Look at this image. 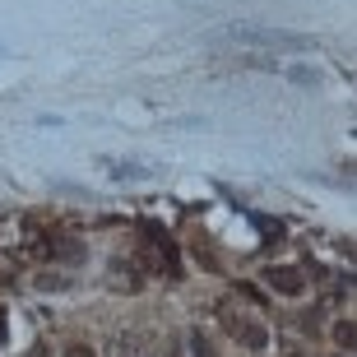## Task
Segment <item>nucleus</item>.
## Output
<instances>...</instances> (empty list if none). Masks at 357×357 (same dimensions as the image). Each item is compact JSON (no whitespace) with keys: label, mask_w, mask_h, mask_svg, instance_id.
<instances>
[{"label":"nucleus","mask_w":357,"mask_h":357,"mask_svg":"<svg viewBox=\"0 0 357 357\" xmlns=\"http://www.w3.org/2000/svg\"><path fill=\"white\" fill-rule=\"evenodd\" d=\"M232 42H251V47H288V52H306L311 38H297V33H269V28H232L227 33Z\"/></svg>","instance_id":"nucleus-2"},{"label":"nucleus","mask_w":357,"mask_h":357,"mask_svg":"<svg viewBox=\"0 0 357 357\" xmlns=\"http://www.w3.org/2000/svg\"><path fill=\"white\" fill-rule=\"evenodd\" d=\"M278 70H283V75H288L292 84H316V79H320L316 70H302V66H278Z\"/></svg>","instance_id":"nucleus-6"},{"label":"nucleus","mask_w":357,"mask_h":357,"mask_svg":"<svg viewBox=\"0 0 357 357\" xmlns=\"http://www.w3.org/2000/svg\"><path fill=\"white\" fill-rule=\"evenodd\" d=\"M334 339H339V348H348V353H353V344H357V330H353V320H344V325L334 330Z\"/></svg>","instance_id":"nucleus-7"},{"label":"nucleus","mask_w":357,"mask_h":357,"mask_svg":"<svg viewBox=\"0 0 357 357\" xmlns=\"http://www.w3.org/2000/svg\"><path fill=\"white\" fill-rule=\"evenodd\" d=\"M102 172L112 176V181H149V167L144 162H130V158H102Z\"/></svg>","instance_id":"nucleus-5"},{"label":"nucleus","mask_w":357,"mask_h":357,"mask_svg":"<svg viewBox=\"0 0 357 357\" xmlns=\"http://www.w3.org/2000/svg\"><path fill=\"white\" fill-rule=\"evenodd\" d=\"M153 348H158L153 330H139V325H126L107 339V357H153Z\"/></svg>","instance_id":"nucleus-1"},{"label":"nucleus","mask_w":357,"mask_h":357,"mask_svg":"<svg viewBox=\"0 0 357 357\" xmlns=\"http://www.w3.org/2000/svg\"><path fill=\"white\" fill-rule=\"evenodd\" d=\"M227 334H232L241 348H265L269 344V330L255 316H241V311H227Z\"/></svg>","instance_id":"nucleus-3"},{"label":"nucleus","mask_w":357,"mask_h":357,"mask_svg":"<svg viewBox=\"0 0 357 357\" xmlns=\"http://www.w3.org/2000/svg\"><path fill=\"white\" fill-rule=\"evenodd\" d=\"M269 288L274 292H283V297H297V292L306 288V278H302V269H292V265H269Z\"/></svg>","instance_id":"nucleus-4"},{"label":"nucleus","mask_w":357,"mask_h":357,"mask_svg":"<svg viewBox=\"0 0 357 357\" xmlns=\"http://www.w3.org/2000/svg\"><path fill=\"white\" fill-rule=\"evenodd\" d=\"M0 52H5V47H0Z\"/></svg>","instance_id":"nucleus-9"},{"label":"nucleus","mask_w":357,"mask_h":357,"mask_svg":"<svg viewBox=\"0 0 357 357\" xmlns=\"http://www.w3.org/2000/svg\"><path fill=\"white\" fill-rule=\"evenodd\" d=\"M66 357H93V353H89V348H84V344H79V348H70V353H66Z\"/></svg>","instance_id":"nucleus-8"}]
</instances>
